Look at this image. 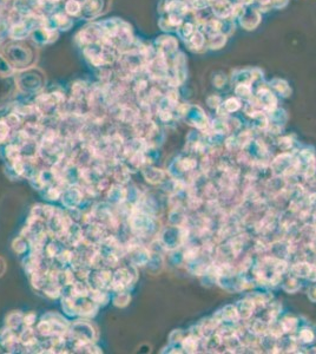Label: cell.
<instances>
[{
	"label": "cell",
	"instance_id": "obj_18",
	"mask_svg": "<svg viewBox=\"0 0 316 354\" xmlns=\"http://www.w3.org/2000/svg\"><path fill=\"white\" fill-rule=\"evenodd\" d=\"M308 279L311 280L312 282H316V264H314V263H313V266H312V272H311V274H309Z\"/></svg>",
	"mask_w": 316,
	"mask_h": 354
},
{
	"label": "cell",
	"instance_id": "obj_6",
	"mask_svg": "<svg viewBox=\"0 0 316 354\" xmlns=\"http://www.w3.org/2000/svg\"><path fill=\"white\" fill-rule=\"evenodd\" d=\"M281 287H282V289L285 292L289 293V294H294V293L300 291V288H301V283L299 281V277L294 276L290 274V275L281 279Z\"/></svg>",
	"mask_w": 316,
	"mask_h": 354
},
{
	"label": "cell",
	"instance_id": "obj_15",
	"mask_svg": "<svg viewBox=\"0 0 316 354\" xmlns=\"http://www.w3.org/2000/svg\"><path fill=\"white\" fill-rule=\"evenodd\" d=\"M293 141L290 137H282L279 139V146L282 150H285V152H288V150L292 148Z\"/></svg>",
	"mask_w": 316,
	"mask_h": 354
},
{
	"label": "cell",
	"instance_id": "obj_11",
	"mask_svg": "<svg viewBox=\"0 0 316 354\" xmlns=\"http://www.w3.org/2000/svg\"><path fill=\"white\" fill-rule=\"evenodd\" d=\"M296 339H298L299 344H302V345H311L315 340V333L311 328L303 327L298 331V337H296Z\"/></svg>",
	"mask_w": 316,
	"mask_h": 354
},
{
	"label": "cell",
	"instance_id": "obj_12",
	"mask_svg": "<svg viewBox=\"0 0 316 354\" xmlns=\"http://www.w3.org/2000/svg\"><path fill=\"white\" fill-rule=\"evenodd\" d=\"M176 167L178 168V170L181 173H185V171H190L197 167V161L190 156H187V157L180 158L176 162Z\"/></svg>",
	"mask_w": 316,
	"mask_h": 354
},
{
	"label": "cell",
	"instance_id": "obj_7",
	"mask_svg": "<svg viewBox=\"0 0 316 354\" xmlns=\"http://www.w3.org/2000/svg\"><path fill=\"white\" fill-rule=\"evenodd\" d=\"M281 327H282V331L285 334H294L299 331L300 326V321L298 318L294 317H285L282 320L280 321Z\"/></svg>",
	"mask_w": 316,
	"mask_h": 354
},
{
	"label": "cell",
	"instance_id": "obj_9",
	"mask_svg": "<svg viewBox=\"0 0 316 354\" xmlns=\"http://www.w3.org/2000/svg\"><path fill=\"white\" fill-rule=\"evenodd\" d=\"M248 330L260 338L266 336L268 334V321H264L262 319H255V320L250 321Z\"/></svg>",
	"mask_w": 316,
	"mask_h": 354
},
{
	"label": "cell",
	"instance_id": "obj_3",
	"mask_svg": "<svg viewBox=\"0 0 316 354\" xmlns=\"http://www.w3.org/2000/svg\"><path fill=\"white\" fill-rule=\"evenodd\" d=\"M235 306L236 309H237L239 320H249V319L253 317L255 309H256V305L249 296L245 299L239 300Z\"/></svg>",
	"mask_w": 316,
	"mask_h": 354
},
{
	"label": "cell",
	"instance_id": "obj_8",
	"mask_svg": "<svg viewBox=\"0 0 316 354\" xmlns=\"http://www.w3.org/2000/svg\"><path fill=\"white\" fill-rule=\"evenodd\" d=\"M270 249L273 250V254L275 257L286 260L287 256L290 254V245L285 241H277L271 244Z\"/></svg>",
	"mask_w": 316,
	"mask_h": 354
},
{
	"label": "cell",
	"instance_id": "obj_14",
	"mask_svg": "<svg viewBox=\"0 0 316 354\" xmlns=\"http://www.w3.org/2000/svg\"><path fill=\"white\" fill-rule=\"evenodd\" d=\"M184 333L182 330H175L172 331V333L170 334V341L172 344H181V341L183 340Z\"/></svg>",
	"mask_w": 316,
	"mask_h": 354
},
{
	"label": "cell",
	"instance_id": "obj_2",
	"mask_svg": "<svg viewBox=\"0 0 316 354\" xmlns=\"http://www.w3.org/2000/svg\"><path fill=\"white\" fill-rule=\"evenodd\" d=\"M212 318L217 321V324L221 325L223 323L225 324H238L239 317L237 313V309L234 305H226L219 311H217L215 314L212 315Z\"/></svg>",
	"mask_w": 316,
	"mask_h": 354
},
{
	"label": "cell",
	"instance_id": "obj_13",
	"mask_svg": "<svg viewBox=\"0 0 316 354\" xmlns=\"http://www.w3.org/2000/svg\"><path fill=\"white\" fill-rule=\"evenodd\" d=\"M144 175L146 180L154 184H157L159 182H162L164 180V176H165V174L163 173L161 169H156V168H148L144 171Z\"/></svg>",
	"mask_w": 316,
	"mask_h": 354
},
{
	"label": "cell",
	"instance_id": "obj_1",
	"mask_svg": "<svg viewBox=\"0 0 316 354\" xmlns=\"http://www.w3.org/2000/svg\"><path fill=\"white\" fill-rule=\"evenodd\" d=\"M217 283L225 289L226 292L237 293L243 291L245 288V283L247 280L241 274H226V275H221L217 279Z\"/></svg>",
	"mask_w": 316,
	"mask_h": 354
},
{
	"label": "cell",
	"instance_id": "obj_17",
	"mask_svg": "<svg viewBox=\"0 0 316 354\" xmlns=\"http://www.w3.org/2000/svg\"><path fill=\"white\" fill-rule=\"evenodd\" d=\"M225 107H226V109H228L229 111H235V110H237V109H238L239 104H238V102H237V101H235V100H230V101L226 102Z\"/></svg>",
	"mask_w": 316,
	"mask_h": 354
},
{
	"label": "cell",
	"instance_id": "obj_5",
	"mask_svg": "<svg viewBox=\"0 0 316 354\" xmlns=\"http://www.w3.org/2000/svg\"><path fill=\"white\" fill-rule=\"evenodd\" d=\"M201 341H203L204 350H207L208 352H213V351H216L223 344V338L221 334L216 331L213 332V333L209 334V336L204 337Z\"/></svg>",
	"mask_w": 316,
	"mask_h": 354
},
{
	"label": "cell",
	"instance_id": "obj_4",
	"mask_svg": "<svg viewBox=\"0 0 316 354\" xmlns=\"http://www.w3.org/2000/svg\"><path fill=\"white\" fill-rule=\"evenodd\" d=\"M312 266L313 263L308 262V261H300L290 267V274L299 279H308L309 274L312 272Z\"/></svg>",
	"mask_w": 316,
	"mask_h": 354
},
{
	"label": "cell",
	"instance_id": "obj_10",
	"mask_svg": "<svg viewBox=\"0 0 316 354\" xmlns=\"http://www.w3.org/2000/svg\"><path fill=\"white\" fill-rule=\"evenodd\" d=\"M200 341L201 340L196 339V338H194L191 336L184 337L183 340L181 341L182 350H184V352H187V353H196L197 351H199Z\"/></svg>",
	"mask_w": 316,
	"mask_h": 354
},
{
	"label": "cell",
	"instance_id": "obj_16",
	"mask_svg": "<svg viewBox=\"0 0 316 354\" xmlns=\"http://www.w3.org/2000/svg\"><path fill=\"white\" fill-rule=\"evenodd\" d=\"M307 295H308V299L311 300L312 302L316 304V282H314L311 287H309Z\"/></svg>",
	"mask_w": 316,
	"mask_h": 354
}]
</instances>
